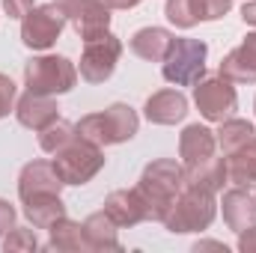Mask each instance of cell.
<instances>
[{
    "instance_id": "8",
    "label": "cell",
    "mask_w": 256,
    "mask_h": 253,
    "mask_svg": "<svg viewBox=\"0 0 256 253\" xmlns=\"http://www.w3.org/2000/svg\"><path fill=\"white\" fill-rule=\"evenodd\" d=\"M120 54H122V42L110 30L96 39H86L80 54V78L86 84H104L120 63Z\"/></svg>"
},
{
    "instance_id": "4",
    "label": "cell",
    "mask_w": 256,
    "mask_h": 253,
    "mask_svg": "<svg viewBox=\"0 0 256 253\" xmlns=\"http://www.w3.org/2000/svg\"><path fill=\"white\" fill-rule=\"evenodd\" d=\"M54 167H57V173L66 185H86L104 167L102 146L74 134L60 152H54Z\"/></svg>"
},
{
    "instance_id": "10",
    "label": "cell",
    "mask_w": 256,
    "mask_h": 253,
    "mask_svg": "<svg viewBox=\"0 0 256 253\" xmlns=\"http://www.w3.org/2000/svg\"><path fill=\"white\" fill-rule=\"evenodd\" d=\"M60 3L84 42L110 30V9L104 6V0H60Z\"/></svg>"
},
{
    "instance_id": "27",
    "label": "cell",
    "mask_w": 256,
    "mask_h": 253,
    "mask_svg": "<svg viewBox=\"0 0 256 253\" xmlns=\"http://www.w3.org/2000/svg\"><path fill=\"white\" fill-rule=\"evenodd\" d=\"M167 18L176 24V27H182V30H191L194 24H200L196 21V15H194V6L191 0H167Z\"/></svg>"
},
{
    "instance_id": "14",
    "label": "cell",
    "mask_w": 256,
    "mask_h": 253,
    "mask_svg": "<svg viewBox=\"0 0 256 253\" xmlns=\"http://www.w3.org/2000/svg\"><path fill=\"white\" fill-rule=\"evenodd\" d=\"M143 110H146V120L155 126H176L188 114V98L179 90H161V92L149 96Z\"/></svg>"
},
{
    "instance_id": "7",
    "label": "cell",
    "mask_w": 256,
    "mask_h": 253,
    "mask_svg": "<svg viewBox=\"0 0 256 253\" xmlns=\"http://www.w3.org/2000/svg\"><path fill=\"white\" fill-rule=\"evenodd\" d=\"M66 21H68V15H66L60 0L57 3H45V6H33L21 18V42L27 48H33V51H45V48H51L60 39Z\"/></svg>"
},
{
    "instance_id": "29",
    "label": "cell",
    "mask_w": 256,
    "mask_h": 253,
    "mask_svg": "<svg viewBox=\"0 0 256 253\" xmlns=\"http://www.w3.org/2000/svg\"><path fill=\"white\" fill-rule=\"evenodd\" d=\"M15 84H12V78H6V74H0V120L3 116H9V110H12V104H15Z\"/></svg>"
},
{
    "instance_id": "19",
    "label": "cell",
    "mask_w": 256,
    "mask_h": 253,
    "mask_svg": "<svg viewBox=\"0 0 256 253\" xmlns=\"http://www.w3.org/2000/svg\"><path fill=\"white\" fill-rule=\"evenodd\" d=\"M214 146H218L214 131L200 126V122L196 126H188L182 131V137H179V155H182L185 164H196L202 158H212L214 155Z\"/></svg>"
},
{
    "instance_id": "31",
    "label": "cell",
    "mask_w": 256,
    "mask_h": 253,
    "mask_svg": "<svg viewBox=\"0 0 256 253\" xmlns=\"http://www.w3.org/2000/svg\"><path fill=\"white\" fill-rule=\"evenodd\" d=\"M15 226V208L6 202V200H0V236L6 232V230H12Z\"/></svg>"
},
{
    "instance_id": "28",
    "label": "cell",
    "mask_w": 256,
    "mask_h": 253,
    "mask_svg": "<svg viewBox=\"0 0 256 253\" xmlns=\"http://www.w3.org/2000/svg\"><path fill=\"white\" fill-rule=\"evenodd\" d=\"M196 21H218L232 9V0H191Z\"/></svg>"
},
{
    "instance_id": "26",
    "label": "cell",
    "mask_w": 256,
    "mask_h": 253,
    "mask_svg": "<svg viewBox=\"0 0 256 253\" xmlns=\"http://www.w3.org/2000/svg\"><path fill=\"white\" fill-rule=\"evenodd\" d=\"M39 242H36V232L33 230H24V226H12L9 236L3 238V250L6 253H18V250H36Z\"/></svg>"
},
{
    "instance_id": "33",
    "label": "cell",
    "mask_w": 256,
    "mask_h": 253,
    "mask_svg": "<svg viewBox=\"0 0 256 253\" xmlns=\"http://www.w3.org/2000/svg\"><path fill=\"white\" fill-rule=\"evenodd\" d=\"M242 18H244V24H254L256 27V0H250V3L242 6Z\"/></svg>"
},
{
    "instance_id": "18",
    "label": "cell",
    "mask_w": 256,
    "mask_h": 253,
    "mask_svg": "<svg viewBox=\"0 0 256 253\" xmlns=\"http://www.w3.org/2000/svg\"><path fill=\"white\" fill-rule=\"evenodd\" d=\"M80 226H84V238H86L90 250H122V244L116 238V224L104 208L90 214Z\"/></svg>"
},
{
    "instance_id": "13",
    "label": "cell",
    "mask_w": 256,
    "mask_h": 253,
    "mask_svg": "<svg viewBox=\"0 0 256 253\" xmlns=\"http://www.w3.org/2000/svg\"><path fill=\"white\" fill-rule=\"evenodd\" d=\"M220 74L232 84H254L256 80V33H248L244 42L220 60Z\"/></svg>"
},
{
    "instance_id": "17",
    "label": "cell",
    "mask_w": 256,
    "mask_h": 253,
    "mask_svg": "<svg viewBox=\"0 0 256 253\" xmlns=\"http://www.w3.org/2000/svg\"><path fill=\"white\" fill-rule=\"evenodd\" d=\"M104 212L114 218L116 226H134L140 220H146V206L140 200V194L131 190H114L108 200H104Z\"/></svg>"
},
{
    "instance_id": "16",
    "label": "cell",
    "mask_w": 256,
    "mask_h": 253,
    "mask_svg": "<svg viewBox=\"0 0 256 253\" xmlns=\"http://www.w3.org/2000/svg\"><path fill=\"white\" fill-rule=\"evenodd\" d=\"M226 158H202L196 164H185V185L191 188H202L208 194H218L226 182Z\"/></svg>"
},
{
    "instance_id": "2",
    "label": "cell",
    "mask_w": 256,
    "mask_h": 253,
    "mask_svg": "<svg viewBox=\"0 0 256 253\" xmlns=\"http://www.w3.org/2000/svg\"><path fill=\"white\" fill-rule=\"evenodd\" d=\"M137 128H140V120H137L134 108H128V104H110V108L102 110V114L84 116V120L74 126V131H78L80 137L98 143V146H114V143L131 140V137L137 134Z\"/></svg>"
},
{
    "instance_id": "11",
    "label": "cell",
    "mask_w": 256,
    "mask_h": 253,
    "mask_svg": "<svg viewBox=\"0 0 256 253\" xmlns=\"http://www.w3.org/2000/svg\"><path fill=\"white\" fill-rule=\"evenodd\" d=\"M66 182L60 179L54 161H30L24 170H21V179H18V196L21 202L27 200H36V196H48V194H60Z\"/></svg>"
},
{
    "instance_id": "34",
    "label": "cell",
    "mask_w": 256,
    "mask_h": 253,
    "mask_svg": "<svg viewBox=\"0 0 256 253\" xmlns=\"http://www.w3.org/2000/svg\"><path fill=\"white\" fill-rule=\"evenodd\" d=\"M140 0H104V6L108 9H134Z\"/></svg>"
},
{
    "instance_id": "12",
    "label": "cell",
    "mask_w": 256,
    "mask_h": 253,
    "mask_svg": "<svg viewBox=\"0 0 256 253\" xmlns=\"http://www.w3.org/2000/svg\"><path fill=\"white\" fill-rule=\"evenodd\" d=\"M57 102L51 96H39V92H27L18 98L15 104V114H18V122L24 128H33V131H45L48 126H54L60 116H57Z\"/></svg>"
},
{
    "instance_id": "30",
    "label": "cell",
    "mask_w": 256,
    "mask_h": 253,
    "mask_svg": "<svg viewBox=\"0 0 256 253\" xmlns=\"http://www.w3.org/2000/svg\"><path fill=\"white\" fill-rule=\"evenodd\" d=\"M3 6H6L9 18H24L33 9V0H3Z\"/></svg>"
},
{
    "instance_id": "3",
    "label": "cell",
    "mask_w": 256,
    "mask_h": 253,
    "mask_svg": "<svg viewBox=\"0 0 256 253\" xmlns=\"http://www.w3.org/2000/svg\"><path fill=\"white\" fill-rule=\"evenodd\" d=\"M214 212H218L214 194L185 185L179 190V196L173 200L164 218V226L170 232H200V230H208V224L214 220Z\"/></svg>"
},
{
    "instance_id": "1",
    "label": "cell",
    "mask_w": 256,
    "mask_h": 253,
    "mask_svg": "<svg viewBox=\"0 0 256 253\" xmlns=\"http://www.w3.org/2000/svg\"><path fill=\"white\" fill-rule=\"evenodd\" d=\"M185 188V167L170 161V158H161V161H152L140 182H137V194L146 206V220H161L167 218L173 200L179 196V190Z\"/></svg>"
},
{
    "instance_id": "24",
    "label": "cell",
    "mask_w": 256,
    "mask_h": 253,
    "mask_svg": "<svg viewBox=\"0 0 256 253\" xmlns=\"http://www.w3.org/2000/svg\"><path fill=\"white\" fill-rule=\"evenodd\" d=\"M51 250H66V253H74V250H90L86 248V238H84V226L74 224V220H57L51 226V242H48Z\"/></svg>"
},
{
    "instance_id": "5",
    "label": "cell",
    "mask_w": 256,
    "mask_h": 253,
    "mask_svg": "<svg viewBox=\"0 0 256 253\" xmlns=\"http://www.w3.org/2000/svg\"><path fill=\"white\" fill-rule=\"evenodd\" d=\"M78 80V68L68 63L66 57H33L24 66V84L27 92H39V96H60L68 92Z\"/></svg>"
},
{
    "instance_id": "6",
    "label": "cell",
    "mask_w": 256,
    "mask_h": 253,
    "mask_svg": "<svg viewBox=\"0 0 256 253\" xmlns=\"http://www.w3.org/2000/svg\"><path fill=\"white\" fill-rule=\"evenodd\" d=\"M206 42L200 39H173L167 48L164 63V78L176 86H194L206 74Z\"/></svg>"
},
{
    "instance_id": "23",
    "label": "cell",
    "mask_w": 256,
    "mask_h": 253,
    "mask_svg": "<svg viewBox=\"0 0 256 253\" xmlns=\"http://www.w3.org/2000/svg\"><path fill=\"white\" fill-rule=\"evenodd\" d=\"M256 137V128L254 122H248V120H224L220 122V131H218V146L224 149V155H232L236 149H242V146H248L250 140Z\"/></svg>"
},
{
    "instance_id": "9",
    "label": "cell",
    "mask_w": 256,
    "mask_h": 253,
    "mask_svg": "<svg viewBox=\"0 0 256 253\" xmlns=\"http://www.w3.org/2000/svg\"><path fill=\"white\" fill-rule=\"evenodd\" d=\"M194 102L200 108V114L208 120V122H224L236 114L238 108V96H236V86L232 80H226L224 74L220 78H206V80H196L194 84Z\"/></svg>"
},
{
    "instance_id": "15",
    "label": "cell",
    "mask_w": 256,
    "mask_h": 253,
    "mask_svg": "<svg viewBox=\"0 0 256 253\" xmlns=\"http://www.w3.org/2000/svg\"><path fill=\"white\" fill-rule=\"evenodd\" d=\"M224 220L232 232H244L256 226V200L248 194V188H232L224 194Z\"/></svg>"
},
{
    "instance_id": "32",
    "label": "cell",
    "mask_w": 256,
    "mask_h": 253,
    "mask_svg": "<svg viewBox=\"0 0 256 253\" xmlns=\"http://www.w3.org/2000/svg\"><path fill=\"white\" fill-rule=\"evenodd\" d=\"M242 238H238V250L242 253H256V226L254 230H244V232H238Z\"/></svg>"
},
{
    "instance_id": "21",
    "label": "cell",
    "mask_w": 256,
    "mask_h": 253,
    "mask_svg": "<svg viewBox=\"0 0 256 253\" xmlns=\"http://www.w3.org/2000/svg\"><path fill=\"white\" fill-rule=\"evenodd\" d=\"M24 214L33 224V230H51L57 220L66 218V206L60 194H48V196H36L24 202Z\"/></svg>"
},
{
    "instance_id": "22",
    "label": "cell",
    "mask_w": 256,
    "mask_h": 253,
    "mask_svg": "<svg viewBox=\"0 0 256 253\" xmlns=\"http://www.w3.org/2000/svg\"><path fill=\"white\" fill-rule=\"evenodd\" d=\"M226 176L238 188H254L256 185V137L248 146L226 155Z\"/></svg>"
},
{
    "instance_id": "25",
    "label": "cell",
    "mask_w": 256,
    "mask_h": 253,
    "mask_svg": "<svg viewBox=\"0 0 256 253\" xmlns=\"http://www.w3.org/2000/svg\"><path fill=\"white\" fill-rule=\"evenodd\" d=\"M74 134H78L74 126H68V122H63V120H57L54 126H48L45 131H39V143H42V149H45L48 155H54V152L63 149Z\"/></svg>"
},
{
    "instance_id": "20",
    "label": "cell",
    "mask_w": 256,
    "mask_h": 253,
    "mask_svg": "<svg viewBox=\"0 0 256 253\" xmlns=\"http://www.w3.org/2000/svg\"><path fill=\"white\" fill-rule=\"evenodd\" d=\"M173 36L161 27H143L131 36V51L140 57V60H149V63H161L167 57V48H170Z\"/></svg>"
}]
</instances>
